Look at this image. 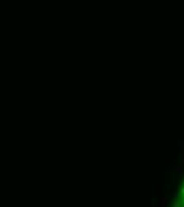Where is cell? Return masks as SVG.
<instances>
[{"instance_id":"obj_4","label":"cell","mask_w":184,"mask_h":207,"mask_svg":"<svg viewBox=\"0 0 184 207\" xmlns=\"http://www.w3.org/2000/svg\"><path fill=\"white\" fill-rule=\"evenodd\" d=\"M179 194H183V196H184V186H183V188H181V191H179Z\"/></svg>"},{"instance_id":"obj_5","label":"cell","mask_w":184,"mask_h":207,"mask_svg":"<svg viewBox=\"0 0 184 207\" xmlns=\"http://www.w3.org/2000/svg\"><path fill=\"white\" fill-rule=\"evenodd\" d=\"M183 166H184V148H183Z\"/></svg>"},{"instance_id":"obj_1","label":"cell","mask_w":184,"mask_h":207,"mask_svg":"<svg viewBox=\"0 0 184 207\" xmlns=\"http://www.w3.org/2000/svg\"><path fill=\"white\" fill-rule=\"evenodd\" d=\"M170 169H171V170H175V172H178V174H179L181 177H183V174H184V169H183V166H176V164H173V166H171V167H170Z\"/></svg>"},{"instance_id":"obj_2","label":"cell","mask_w":184,"mask_h":207,"mask_svg":"<svg viewBox=\"0 0 184 207\" xmlns=\"http://www.w3.org/2000/svg\"><path fill=\"white\" fill-rule=\"evenodd\" d=\"M167 202H168V198H167V196L160 198V204H159V207H165V206H167Z\"/></svg>"},{"instance_id":"obj_3","label":"cell","mask_w":184,"mask_h":207,"mask_svg":"<svg viewBox=\"0 0 184 207\" xmlns=\"http://www.w3.org/2000/svg\"><path fill=\"white\" fill-rule=\"evenodd\" d=\"M181 204H183V202H179V201H176V202L173 204V207H181Z\"/></svg>"}]
</instances>
